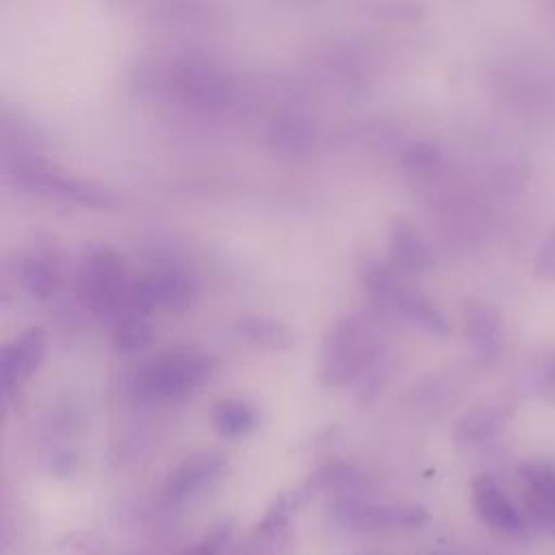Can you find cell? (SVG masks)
<instances>
[{"label":"cell","mask_w":555,"mask_h":555,"mask_svg":"<svg viewBox=\"0 0 555 555\" xmlns=\"http://www.w3.org/2000/svg\"><path fill=\"white\" fill-rule=\"evenodd\" d=\"M533 275L544 282L555 280V228L540 243L533 258Z\"/></svg>","instance_id":"obj_18"},{"label":"cell","mask_w":555,"mask_h":555,"mask_svg":"<svg viewBox=\"0 0 555 555\" xmlns=\"http://www.w3.org/2000/svg\"><path fill=\"white\" fill-rule=\"evenodd\" d=\"M46 356V336L39 327L26 330L13 343H9L0 358L2 388L7 395L22 388L30 375L39 369Z\"/></svg>","instance_id":"obj_7"},{"label":"cell","mask_w":555,"mask_h":555,"mask_svg":"<svg viewBox=\"0 0 555 555\" xmlns=\"http://www.w3.org/2000/svg\"><path fill=\"white\" fill-rule=\"evenodd\" d=\"M20 284L33 299L48 301L56 295L61 280L48 262L33 258L20 267Z\"/></svg>","instance_id":"obj_15"},{"label":"cell","mask_w":555,"mask_h":555,"mask_svg":"<svg viewBox=\"0 0 555 555\" xmlns=\"http://www.w3.org/2000/svg\"><path fill=\"white\" fill-rule=\"evenodd\" d=\"M134 284L126 278L121 260L111 251L89 254L76 278L78 299L100 317L126 314L132 310Z\"/></svg>","instance_id":"obj_2"},{"label":"cell","mask_w":555,"mask_h":555,"mask_svg":"<svg viewBox=\"0 0 555 555\" xmlns=\"http://www.w3.org/2000/svg\"><path fill=\"white\" fill-rule=\"evenodd\" d=\"M238 332L245 340L269 349H288L295 343V334L291 332V327L275 319L245 317L238 321Z\"/></svg>","instance_id":"obj_14"},{"label":"cell","mask_w":555,"mask_h":555,"mask_svg":"<svg viewBox=\"0 0 555 555\" xmlns=\"http://www.w3.org/2000/svg\"><path fill=\"white\" fill-rule=\"evenodd\" d=\"M518 477L529 514L548 525L555 518V468L546 462H522Z\"/></svg>","instance_id":"obj_11"},{"label":"cell","mask_w":555,"mask_h":555,"mask_svg":"<svg viewBox=\"0 0 555 555\" xmlns=\"http://www.w3.org/2000/svg\"><path fill=\"white\" fill-rule=\"evenodd\" d=\"M392 254L395 260L410 273H423L431 267V256L429 249L423 245V241L414 234H395L392 238Z\"/></svg>","instance_id":"obj_17"},{"label":"cell","mask_w":555,"mask_h":555,"mask_svg":"<svg viewBox=\"0 0 555 555\" xmlns=\"http://www.w3.org/2000/svg\"><path fill=\"white\" fill-rule=\"evenodd\" d=\"M470 503L481 522L505 535L525 533L527 525L522 514L503 492V488L488 475H479L470 483Z\"/></svg>","instance_id":"obj_6"},{"label":"cell","mask_w":555,"mask_h":555,"mask_svg":"<svg viewBox=\"0 0 555 555\" xmlns=\"http://www.w3.org/2000/svg\"><path fill=\"white\" fill-rule=\"evenodd\" d=\"M215 362L206 353L176 349L150 360L134 379L137 395L147 403L182 399L202 388L212 375Z\"/></svg>","instance_id":"obj_1"},{"label":"cell","mask_w":555,"mask_h":555,"mask_svg":"<svg viewBox=\"0 0 555 555\" xmlns=\"http://www.w3.org/2000/svg\"><path fill=\"white\" fill-rule=\"evenodd\" d=\"M212 427L225 438H241L256 427V412L238 399L219 401L212 410Z\"/></svg>","instance_id":"obj_13"},{"label":"cell","mask_w":555,"mask_h":555,"mask_svg":"<svg viewBox=\"0 0 555 555\" xmlns=\"http://www.w3.org/2000/svg\"><path fill=\"white\" fill-rule=\"evenodd\" d=\"M373 351L375 336L371 327L358 317H345L325 334L319 375L327 386H343L360 375Z\"/></svg>","instance_id":"obj_3"},{"label":"cell","mask_w":555,"mask_h":555,"mask_svg":"<svg viewBox=\"0 0 555 555\" xmlns=\"http://www.w3.org/2000/svg\"><path fill=\"white\" fill-rule=\"evenodd\" d=\"M512 408L505 403H483L475 405L457 421V438L464 442L483 440L494 434L509 416Z\"/></svg>","instance_id":"obj_12"},{"label":"cell","mask_w":555,"mask_h":555,"mask_svg":"<svg viewBox=\"0 0 555 555\" xmlns=\"http://www.w3.org/2000/svg\"><path fill=\"white\" fill-rule=\"evenodd\" d=\"M195 297L193 282L178 271H158L134 284L132 291V310L130 312H150L154 308L165 310H184Z\"/></svg>","instance_id":"obj_5"},{"label":"cell","mask_w":555,"mask_h":555,"mask_svg":"<svg viewBox=\"0 0 555 555\" xmlns=\"http://www.w3.org/2000/svg\"><path fill=\"white\" fill-rule=\"evenodd\" d=\"M225 468V457L217 451H199L189 455L167 479L165 492L173 501H182L206 483H210Z\"/></svg>","instance_id":"obj_10"},{"label":"cell","mask_w":555,"mask_h":555,"mask_svg":"<svg viewBox=\"0 0 555 555\" xmlns=\"http://www.w3.org/2000/svg\"><path fill=\"white\" fill-rule=\"evenodd\" d=\"M284 505H286V503H284V501H280V507H278V516H284V514H286V507H284ZM273 518H275V512H273V509H271V512H269V514H267V518H264V522H271V520H273Z\"/></svg>","instance_id":"obj_19"},{"label":"cell","mask_w":555,"mask_h":555,"mask_svg":"<svg viewBox=\"0 0 555 555\" xmlns=\"http://www.w3.org/2000/svg\"><path fill=\"white\" fill-rule=\"evenodd\" d=\"M362 282L375 301L395 310L412 325H418L425 332L438 336H444L449 332V321L442 310L423 293L408 288L384 267H366Z\"/></svg>","instance_id":"obj_4"},{"label":"cell","mask_w":555,"mask_h":555,"mask_svg":"<svg viewBox=\"0 0 555 555\" xmlns=\"http://www.w3.org/2000/svg\"><path fill=\"white\" fill-rule=\"evenodd\" d=\"M113 338L119 351L134 353L152 343V325L145 321L143 312H126L117 319Z\"/></svg>","instance_id":"obj_16"},{"label":"cell","mask_w":555,"mask_h":555,"mask_svg":"<svg viewBox=\"0 0 555 555\" xmlns=\"http://www.w3.org/2000/svg\"><path fill=\"white\" fill-rule=\"evenodd\" d=\"M464 332L473 349L481 358H496L503 347V319L499 310L488 301L464 304Z\"/></svg>","instance_id":"obj_9"},{"label":"cell","mask_w":555,"mask_h":555,"mask_svg":"<svg viewBox=\"0 0 555 555\" xmlns=\"http://www.w3.org/2000/svg\"><path fill=\"white\" fill-rule=\"evenodd\" d=\"M548 527H551V531H553V533H555V518H553V520H551V522H548Z\"/></svg>","instance_id":"obj_20"},{"label":"cell","mask_w":555,"mask_h":555,"mask_svg":"<svg viewBox=\"0 0 555 555\" xmlns=\"http://www.w3.org/2000/svg\"><path fill=\"white\" fill-rule=\"evenodd\" d=\"M338 516L345 525L358 529H412L427 522V514L423 507L408 505H369V503H347L338 509Z\"/></svg>","instance_id":"obj_8"}]
</instances>
